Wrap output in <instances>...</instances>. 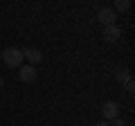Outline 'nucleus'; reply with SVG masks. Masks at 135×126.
I'll return each mask as SVG.
<instances>
[{"label":"nucleus","instance_id":"1","mask_svg":"<svg viewBox=\"0 0 135 126\" xmlns=\"http://www.w3.org/2000/svg\"><path fill=\"white\" fill-rule=\"evenodd\" d=\"M2 61L9 68H20V63H23V50H18V47L2 50Z\"/></svg>","mask_w":135,"mask_h":126},{"label":"nucleus","instance_id":"2","mask_svg":"<svg viewBox=\"0 0 135 126\" xmlns=\"http://www.w3.org/2000/svg\"><path fill=\"white\" fill-rule=\"evenodd\" d=\"M101 115H104V122H113L115 117H119V104L113 101V99L104 101V106H101Z\"/></svg>","mask_w":135,"mask_h":126},{"label":"nucleus","instance_id":"3","mask_svg":"<svg viewBox=\"0 0 135 126\" xmlns=\"http://www.w3.org/2000/svg\"><path fill=\"white\" fill-rule=\"evenodd\" d=\"M97 18H99V23L104 25V27H108V25H115V18H117V14L110 9V7H104V9H99Z\"/></svg>","mask_w":135,"mask_h":126},{"label":"nucleus","instance_id":"4","mask_svg":"<svg viewBox=\"0 0 135 126\" xmlns=\"http://www.w3.org/2000/svg\"><path fill=\"white\" fill-rule=\"evenodd\" d=\"M122 36V27L119 25H108V27H104V41H108V43H115L117 38Z\"/></svg>","mask_w":135,"mask_h":126},{"label":"nucleus","instance_id":"5","mask_svg":"<svg viewBox=\"0 0 135 126\" xmlns=\"http://www.w3.org/2000/svg\"><path fill=\"white\" fill-rule=\"evenodd\" d=\"M18 77H20V81H25V83H32L34 79H36V68H34V65H20V70H18Z\"/></svg>","mask_w":135,"mask_h":126},{"label":"nucleus","instance_id":"6","mask_svg":"<svg viewBox=\"0 0 135 126\" xmlns=\"http://www.w3.org/2000/svg\"><path fill=\"white\" fill-rule=\"evenodd\" d=\"M23 59H27L29 65H36V63L43 61V54H41V50L36 47H29V50H23Z\"/></svg>","mask_w":135,"mask_h":126},{"label":"nucleus","instance_id":"7","mask_svg":"<svg viewBox=\"0 0 135 126\" xmlns=\"http://www.w3.org/2000/svg\"><path fill=\"white\" fill-rule=\"evenodd\" d=\"M128 9H131V0H115V9H113L115 14L117 11H128Z\"/></svg>","mask_w":135,"mask_h":126},{"label":"nucleus","instance_id":"8","mask_svg":"<svg viewBox=\"0 0 135 126\" xmlns=\"http://www.w3.org/2000/svg\"><path fill=\"white\" fill-rule=\"evenodd\" d=\"M115 77H117V81H119V83H126L131 79V72H128V68H119Z\"/></svg>","mask_w":135,"mask_h":126},{"label":"nucleus","instance_id":"9","mask_svg":"<svg viewBox=\"0 0 135 126\" xmlns=\"http://www.w3.org/2000/svg\"><path fill=\"white\" fill-rule=\"evenodd\" d=\"M124 88H126V92H135V81H133V77L124 83Z\"/></svg>","mask_w":135,"mask_h":126},{"label":"nucleus","instance_id":"10","mask_svg":"<svg viewBox=\"0 0 135 126\" xmlns=\"http://www.w3.org/2000/svg\"><path fill=\"white\" fill-rule=\"evenodd\" d=\"M110 126H126V122L122 119V117H115V119H113V124Z\"/></svg>","mask_w":135,"mask_h":126},{"label":"nucleus","instance_id":"11","mask_svg":"<svg viewBox=\"0 0 135 126\" xmlns=\"http://www.w3.org/2000/svg\"><path fill=\"white\" fill-rule=\"evenodd\" d=\"M95 126H110V124H108V122H104V119H101V122H97Z\"/></svg>","mask_w":135,"mask_h":126},{"label":"nucleus","instance_id":"12","mask_svg":"<svg viewBox=\"0 0 135 126\" xmlns=\"http://www.w3.org/2000/svg\"><path fill=\"white\" fill-rule=\"evenodd\" d=\"M2 86H5V79H2V77H0V90H2Z\"/></svg>","mask_w":135,"mask_h":126}]
</instances>
